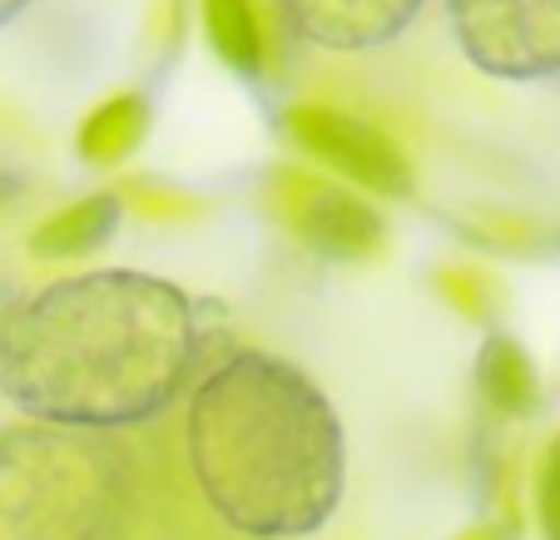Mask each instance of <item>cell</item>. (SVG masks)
<instances>
[{"label": "cell", "mask_w": 560, "mask_h": 540, "mask_svg": "<svg viewBox=\"0 0 560 540\" xmlns=\"http://www.w3.org/2000/svg\"><path fill=\"white\" fill-rule=\"evenodd\" d=\"M199 352V313L184 287L100 268L5 307L0 397L35 422L119 432L174 407Z\"/></svg>", "instance_id": "cell-1"}, {"label": "cell", "mask_w": 560, "mask_h": 540, "mask_svg": "<svg viewBox=\"0 0 560 540\" xmlns=\"http://www.w3.org/2000/svg\"><path fill=\"white\" fill-rule=\"evenodd\" d=\"M189 467L223 526L298 540L338 510L348 436L303 367L273 352H233L189 402Z\"/></svg>", "instance_id": "cell-2"}, {"label": "cell", "mask_w": 560, "mask_h": 540, "mask_svg": "<svg viewBox=\"0 0 560 540\" xmlns=\"http://www.w3.org/2000/svg\"><path fill=\"white\" fill-rule=\"evenodd\" d=\"M135 467L115 432L25 422L0 432V540H125Z\"/></svg>", "instance_id": "cell-3"}, {"label": "cell", "mask_w": 560, "mask_h": 540, "mask_svg": "<svg viewBox=\"0 0 560 540\" xmlns=\"http://www.w3.org/2000/svg\"><path fill=\"white\" fill-rule=\"evenodd\" d=\"M446 21L481 74L560 85V0H446Z\"/></svg>", "instance_id": "cell-4"}, {"label": "cell", "mask_w": 560, "mask_h": 540, "mask_svg": "<svg viewBox=\"0 0 560 540\" xmlns=\"http://www.w3.org/2000/svg\"><path fill=\"white\" fill-rule=\"evenodd\" d=\"M283 134L293 139L303 154L317 164H328L332 174L362 184L387 199H407L412 193V164L377 125L348 115L332 105H288L283 109Z\"/></svg>", "instance_id": "cell-5"}, {"label": "cell", "mask_w": 560, "mask_h": 540, "mask_svg": "<svg viewBox=\"0 0 560 540\" xmlns=\"http://www.w3.org/2000/svg\"><path fill=\"white\" fill-rule=\"evenodd\" d=\"M278 11L317 50H382L417 21L422 0H278Z\"/></svg>", "instance_id": "cell-6"}, {"label": "cell", "mask_w": 560, "mask_h": 540, "mask_svg": "<svg viewBox=\"0 0 560 540\" xmlns=\"http://www.w3.org/2000/svg\"><path fill=\"white\" fill-rule=\"evenodd\" d=\"M288 219H293L307 248H317L323 258H338V263L377 254L382 238H387L382 213L362 203L358 193L332 189V184H298L293 199H288Z\"/></svg>", "instance_id": "cell-7"}, {"label": "cell", "mask_w": 560, "mask_h": 540, "mask_svg": "<svg viewBox=\"0 0 560 540\" xmlns=\"http://www.w3.org/2000/svg\"><path fill=\"white\" fill-rule=\"evenodd\" d=\"M149 99L144 95H109L105 105L90 109V119L80 125V134H74V149H80V160L85 164H100V169H109V164H125L129 154H135L139 144H144L149 134Z\"/></svg>", "instance_id": "cell-8"}, {"label": "cell", "mask_w": 560, "mask_h": 540, "mask_svg": "<svg viewBox=\"0 0 560 540\" xmlns=\"http://www.w3.org/2000/svg\"><path fill=\"white\" fill-rule=\"evenodd\" d=\"M476 387L487 397L497 412H511V416H530L540 407V377L530 367L526 348L511 342L506 332H491L481 357H476Z\"/></svg>", "instance_id": "cell-9"}, {"label": "cell", "mask_w": 560, "mask_h": 540, "mask_svg": "<svg viewBox=\"0 0 560 540\" xmlns=\"http://www.w3.org/2000/svg\"><path fill=\"white\" fill-rule=\"evenodd\" d=\"M119 199L115 193H90V199L60 209L50 223H40L31 238V248L40 258H74V254H95L109 244V234L119 228Z\"/></svg>", "instance_id": "cell-10"}, {"label": "cell", "mask_w": 560, "mask_h": 540, "mask_svg": "<svg viewBox=\"0 0 560 540\" xmlns=\"http://www.w3.org/2000/svg\"><path fill=\"white\" fill-rule=\"evenodd\" d=\"M203 35H209L213 55L229 64L233 74H248L254 80L264 70V21H258L254 0H203Z\"/></svg>", "instance_id": "cell-11"}, {"label": "cell", "mask_w": 560, "mask_h": 540, "mask_svg": "<svg viewBox=\"0 0 560 540\" xmlns=\"http://www.w3.org/2000/svg\"><path fill=\"white\" fill-rule=\"evenodd\" d=\"M540 530L546 540H560V436L546 446V461H540Z\"/></svg>", "instance_id": "cell-12"}, {"label": "cell", "mask_w": 560, "mask_h": 540, "mask_svg": "<svg viewBox=\"0 0 560 540\" xmlns=\"http://www.w3.org/2000/svg\"><path fill=\"white\" fill-rule=\"evenodd\" d=\"M25 5H31V0H0V25L11 21V15H15V11H25Z\"/></svg>", "instance_id": "cell-13"}]
</instances>
